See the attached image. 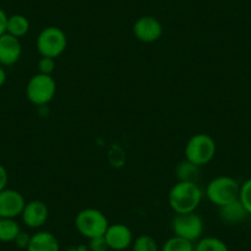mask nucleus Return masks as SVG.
<instances>
[{
    "label": "nucleus",
    "mask_w": 251,
    "mask_h": 251,
    "mask_svg": "<svg viewBox=\"0 0 251 251\" xmlns=\"http://www.w3.org/2000/svg\"><path fill=\"white\" fill-rule=\"evenodd\" d=\"M28 31H30V21L26 16L21 15V14H14V15L8 16L6 33L16 38H21L27 35Z\"/></svg>",
    "instance_id": "obj_14"
},
{
    "label": "nucleus",
    "mask_w": 251,
    "mask_h": 251,
    "mask_svg": "<svg viewBox=\"0 0 251 251\" xmlns=\"http://www.w3.org/2000/svg\"><path fill=\"white\" fill-rule=\"evenodd\" d=\"M202 200V191L196 182L177 181L171 187L168 196L170 208L176 214L191 213L199 208Z\"/></svg>",
    "instance_id": "obj_1"
},
{
    "label": "nucleus",
    "mask_w": 251,
    "mask_h": 251,
    "mask_svg": "<svg viewBox=\"0 0 251 251\" xmlns=\"http://www.w3.org/2000/svg\"><path fill=\"white\" fill-rule=\"evenodd\" d=\"M6 23H8V15L3 9L0 8V36L6 33Z\"/></svg>",
    "instance_id": "obj_26"
},
{
    "label": "nucleus",
    "mask_w": 251,
    "mask_h": 251,
    "mask_svg": "<svg viewBox=\"0 0 251 251\" xmlns=\"http://www.w3.org/2000/svg\"><path fill=\"white\" fill-rule=\"evenodd\" d=\"M67 45H68L67 35L64 31L55 26L43 28L36 41L38 53L42 57H50L53 59H57L60 54H63Z\"/></svg>",
    "instance_id": "obj_5"
},
{
    "label": "nucleus",
    "mask_w": 251,
    "mask_h": 251,
    "mask_svg": "<svg viewBox=\"0 0 251 251\" xmlns=\"http://www.w3.org/2000/svg\"><path fill=\"white\" fill-rule=\"evenodd\" d=\"M20 231V226L14 218H0V241L14 243Z\"/></svg>",
    "instance_id": "obj_16"
},
{
    "label": "nucleus",
    "mask_w": 251,
    "mask_h": 251,
    "mask_svg": "<svg viewBox=\"0 0 251 251\" xmlns=\"http://www.w3.org/2000/svg\"><path fill=\"white\" fill-rule=\"evenodd\" d=\"M239 194H240V185L238 181L229 176H219L213 178L206 188L208 200L219 208L238 201Z\"/></svg>",
    "instance_id": "obj_2"
},
{
    "label": "nucleus",
    "mask_w": 251,
    "mask_h": 251,
    "mask_svg": "<svg viewBox=\"0 0 251 251\" xmlns=\"http://www.w3.org/2000/svg\"><path fill=\"white\" fill-rule=\"evenodd\" d=\"M195 251H229L228 246L219 238L206 236L197 240L195 245Z\"/></svg>",
    "instance_id": "obj_18"
},
{
    "label": "nucleus",
    "mask_w": 251,
    "mask_h": 251,
    "mask_svg": "<svg viewBox=\"0 0 251 251\" xmlns=\"http://www.w3.org/2000/svg\"><path fill=\"white\" fill-rule=\"evenodd\" d=\"M9 182V174L5 166L0 164V192L5 190Z\"/></svg>",
    "instance_id": "obj_25"
},
{
    "label": "nucleus",
    "mask_w": 251,
    "mask_h": 251,
    "mask_svg": "<svg viewBox=\"0 0 251 251\" xmlns=\"http://www.w3.org/2000/svg\"><path fill=\"white\" fill-rule=\"evenodd\" d=\"M161 251H195V245L192 241L174 235L164 243Z\"/></svg>",
    "instance_id": "obj_19"
},
{
    "label": "nucleus",
    "mask_w": 251,
    "mask_h": 251,
    "mask_svg": "<svg viewBox=\"0 0 251 251\" xmlns=\"http://www.w3.org/2000/svg\"><path fill=\"white\" fill-rule=\"evenodd\" d=\"M171 229L174 235L194 243L201 239L203 233V221L195 212L176 214L171 221Z\"/></svg>",
    "instance_id": "obj_7"
},
{
    "label": "nucleus",
    "mask_w": 251,
    "mask_h": 251,
    "mask_svg": "<svg viewBox=\"0 0 251 251\" xmlns=\"http://www.w3.org/2000/svg\"><path fill=\"white\" fill-rule=\"evenodd\" d=\"M176 177L183 182H196L200 177V166L185 160L180 163L176 168Z\"/></svg>",
    "instance_id": "obj_17"
},
{
    "label": "nucleus",
    "mask_w": 251,
    "mask_h": 251,
    "mask_svg": "<svg viewBox=\"0 0 251 251\" xmlns=\"http://www.w3.org/2000/svg\"><path fill=\"white\" fill-rule=\"evenodd\" d=\"M246 214H248V212L245 211L239 200L219 208V217L226 223H239L245 218Z\"/></svg>",
    "instance_id": "obj_15"
},
{
    "label": "nucleus",
    "mask_w": 251,
    "mask_h": 251,
    "mask_svg": "<svg viewBox=\"0 0 251 251\" xmlns=\"http://www.w3.org/2000/svg\"><path fill=\"white\" fill-rule=\"evenodd\" d=\"M38 73L46 74V75H52L55 69V59L50 57H41L38 60Z\"/></svg>",
    "instance_id": "obj_22"
},
{
    "label": "nucleus",
    "mask_w": 251,
    "mask_h": 251,
    "mask_svg": "<svg viewBox=\"0 0 251 251\" xmlns=\"http://www.w3.org/2000/svg\"><path fill=\"white\" fill-rule=\"evenodd\" d=\"M23 47L20 38L9 33L0 36V66H13L20 59Z\"/></svg>",
    "instance_id": "obj_12"
},
{
    "label": "nucleus",
    "mask_w": 251,
    "mask_h": 251,
    "mask_svg": "<svg viewBox=\"0 0 251 251\" xmlns=\"http://www.w3.org/2000/svg\"><path fill=\"white\" fill-rule=\"evenodd\" d=\"M88 251H91V250H89V249H88Z\"/></svg>",
    "instance_id": "obj_29"
},
{
    "label": "nucleus",
    "mask_w": 251,
    "mask_h": 251,
    "mask_svg": "<svg viewBox=\"0 0 251 251\" xmlns=\"http://www.w3.org/2000/svg\"><path fill=\"white\" fill-rule=\"evenodd\" d=\"M132 251H159V246L153 236L139 235L133 240Z\"/></svg>",
    "instance_id": "obj_20"
},
{
    "label": "nucleus",
    "mask_w": 251,
    "mask_h": 251,
    "mask_svg": "<svg viewBox=\"0 0 251 251\" xmlns=\"http://www.w3.org/2000/svg\"><path fill=\"white\" fill-rule=\"evenodd\" d=\"M108 249L115 251H125L133 244V233L125 224H110L105 233Z\"/></svg>",
    "instance_id": "obj_10"
},
{
    "label": "nucleus",
    "mask_w": 251,
    "mask_h": 251,
    "mask_svg": "<svg viewBox=\"0 0 251 251\" xmlns=\"http://www.w3.org/2000/svg\"><path fill=\"white\" fill-rule=\"evenodd\" d=\"M26 202L16 190L8 188L0 192V218H14L21 216Z\"/></svg>",
    "instance_id": "obj_9"
},
{
    "label": "nucleus",
    "mask_w": 251,
    "mask_h": 251,
    "mask_svg": "<svg viewBox=\"0 0 251 251\" xmlns=\"http://www.w3.org/2000/svg\"><path fill=\"white\" fill-rule=\"evenodd\" d=\"M88 249L91 251H108L107 243H106L105 236H98V238H94L89 240Z\"/></svg>",
    "instance_id": "obj_23"
},
{
    "label": "nucleus",
    "mask_w": 251,
    "mask_h": 251,
    "mask_svg": "<svg viewBox=\"0 0 251 251\" xmlns=\"http://www.w3.org/2000/svg\"><path fill=\"white\" fill-rule=\"evenodd\" d=\"M30 240H31V235H28V234L25 233V231H20L19 235L15 238V240H14V243H15V245L18 246V248L27 249L28 244H30Z\"/></svg>",
    "instance_id": "obj_24"
},
{
    "label": "nucleus",
    "mask_w": 251,
    "mask_h": 251,
    "mask_svg": "<svg viewBox=\"0 0 251 251\" xmlns=\"http://www.w3.org/2000/svg\"><path fill=\"white\" fill-rule=\"evenodd\" d=\"M26 251H60V245L54 234L50 231H37L31 235Z\"/></svg>",
    "instance_id": "obj_13"
},
{
    "label": "nucleus",
    "mask_w": 251,
    "mask_h": 251,
    "mask_svg": "<svg viewBox=\"0 0 251 251\" xmlns=\"http://www.w3.org/2000/svg\"><path fill=\"white\" fill-rule=\"evenodd\" d=\"M216 151L214 139L208 134L199 133L188 139L185 147V158L187 161L201 168L211 163L216 155Z\"/></svg>",
    "instance_id": "obj_3"
},
{
    "label": "nucleus",
    "mask_w": 251,
    "mask_h": 251,
    "mask_svg": "<svg viewBox=\"0 0 251 251\" xmlns=\"http://www.w3.org/2000/svg\"><path fill=\"white\" fill-rule=\"evenodd\" d=\"M57 91V84L52 75L37 73L28 80L26 86V96L28 101L36 106H43L53 100Z\"/></svg>",
    "instance_id": "obj_6"
},
{
    "label": "nucleus",
    "mask_w": 251,
    "mask_h": 251,
    "mask_svg": "<svg viewBox=\"0 0 251 251\" xmlns=\"http://www.w3.org/2000/svg\"><path fill=\"white\" fill-rule=\"evenodd\" d=\"M6 83V72L3 67L0 66V88L4 86V84Z\"/></svg>",
    "instance_id": "obj_27"
},
{
    "label": "nucleus",
    "mask_w": 251,
    "mask_h": 251,
    "mask_svg": "<svg viewBox=\"0 0 251 251\" xmlns=\"http://www.w3.org/2000/svg\"><path fill=\"white\" fill-rule=\"evenodd\" d=\"M133 35L141 42L153 43L163 35V25L154 16H142L134 23Z\"/></svg>",
    "instance_id": "obj_8"
},
{
    "label": "nucleus",
    "mask_w": 251,
    "mask_h": 251,
    "mask_svg": "<svg viewBox=\"0 0 251 251\" xmlns=\"http://www.w3.org/2000/svg\"><path fill=\"white\" fill-rule=\"evenodd\" d=\"M108 226L110 223L105 214L95 208L83 209L75 217L76 230L89 240L105 235Z\"/></svg>",
    "instance_id": "obj_4"
},
{
    "label": "nucleus",
    "mask_w": 251,
    "mask_h": 251,
    "mask_svg": "<svg viewBox=\"0 0 251 251\" xmlns=\"http://www.w3.org/2000/svg\"><path fill=\"white\" fill-rule=\"evenodd\" d=\"M48 207L45 202L38 201H30L25 204L21 213L24 224L31 229H38L45 226V223L48 219Z\"/></svg>",
    "instance_id": "obj_11"
},
{
    "label": "nucleus",
    "mask_w": 251,
    "mask_h": 251,
    "mask_svg": "<svg viewBox=\"0 0 251 251\" xmlns=\"http://www.w3.org/2000/svg\"><path fill=\"white\" fill-rule=\"evenodd\" d=\"M239 201L241 202L248 214H251V178H249L243 185H240Z\"/></svg>",
    "instance_id": "obj_21"
},
{
    "label": "nucleus",
    "mask_w": 251,
    "mask_h": 251,
    "mask_svg": "<svg viewBox=\"0 0 251 251\" xmlns=\"http://www.w3.org/2000/svg\"><path fill=\"white\" fill-rule=\"evenodd\" d=\"M66 251H88V246L86 245H78V246H71L67 249Z\"/></svg>",
    "instance_id": "obj_28"
}]
</instances>
